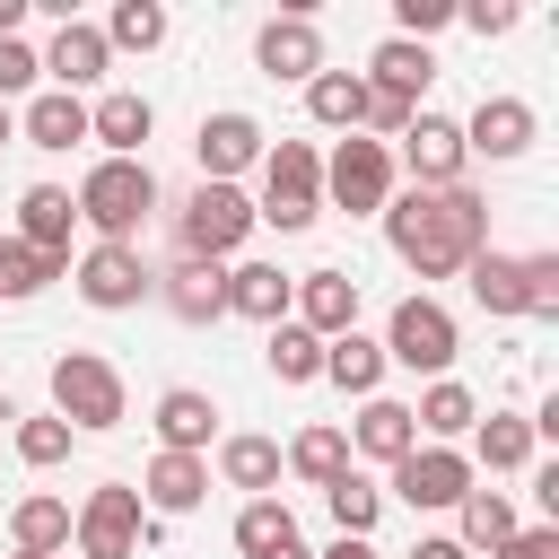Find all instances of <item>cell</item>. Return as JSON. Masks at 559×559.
I'll return each mask as SVG.
<instances>
[{
    "instance_id": "6da1fadb",
    "label": "cell",
    "mask_w": 559,
    "mask_h": 559,
    "mask_svg": "<svg viewBox=\"0 0 559 559\" xmlns=\"http://www.w3.org/2000/svg\"><path fill=\"white\" fill-rule=\"evenodd\" d=\"M384 245L402 271L419 280H463V262L489 245V201L472 183H445V192H393L384 210Z\"/></svg>"
},
{
    "instance_id": "7a4b0ae2",
    "label": "cell",
    "mask_w": 559,
    "mask_h": 559,
    "mask_svg": "<svg viewBox=\"0 0 559 559\" xmlns=\"http://www.w3.org/2000/svg\"><path fill=\"white\" fill-rule=\"evenodd\" d=\"M472 297L498 314V323H559V253H498L480 245L463 262Z\"/></svg>"
},
{
    "instance_id": "3957f363",
    "label": "cell",
    "mask_w": 559,
    "mask_h": 559,
    "mask_svg": "<svg viewBox=\"0 0 559 559\" xmlns=\"http://www.w3.org/2000/svg\"><path fill=\"white\" fill-rule=\"evenodd\" d=\"M70 210H79V227H96V245H140V227H148V210H157L148 157H96V166L79 175Z\"/></svg>"
},
{
    "instance_id": "277c9868",
    "label": "cell",
    "mask_w": 559,
    "mask_h": 559,
    "mask_svg": "<svg viewBox=\"0 0 559 559\" xmlns=\"http://www.w3.org/2000/svg\"><path fill=\"white\" fill-rule=\"evenodd\" d=\"M314 218H323V148H314V140H271V148H262V201H253V227L306 236Z\"/></svg>"
},
{
    "instance_id": "5b68a950",
    "label": "cell",
    "mask_w": 559,
    "mask_h": 559,
    "mask_svg": "<svg viewBox=\"0 0 559 559\" xmlns=\"http://www.w3.org/2000/svg\"><path fill=\"white\" fill-rule=\"evenodd\" d=\"M52 419H70V437H105V428H122V419H131V384H122V367L96 358V349H61V358H52Z\"/></svg>"
},
{
    "instance_id": "8992f818",
    "label": "cell",
    "mask_w": 559,
    "mask_h": 559,
    "mask_svg": "<svg viewBox=\"0 0 559 559\" xmlns=\"http://www.w3.org/2000/svg\"><path fill=\"white\" fill-rule=\"evenodd\" d=\"M245 236H253V201L236 183H192L183 192V210H175L183 262H245Z\"/></svg>"
},
{
    "instance_id": "52a82bcc",
    "label": "cell",
    "mask_w": 559,
    "mask_h": 559,
    "mask_svg": "<svg viewBox=\"0 0 559 559\" xmlns=\"http://www.w3.org/2000/svg\"><path fill=\"white\" fill-rule=\"evenodd\" d=\"M148 533H157V515L140 507L131 480H96V489L70 507V542H79V559H140Z\"/></svg>"
},
{
    "instance_id": "ba28073f",
    "label": "cell",
    "mask_w": 559,
    "mask_h": 559,
    "mask_svg": "<svg viewBox=\"0 0 559 559\" xmlns=\"http://www.w3.org/2000/svg\"><path fill=\"white\" fill-rule=\"evenodd\" d=\"M454 349H463V332H454V314L419 288V297H402L393 314H384V367H411V376H445L454 367Z\"/></svg>"
},
{
    "instance_id": "9c48e42d",
    "label": "cell",
    "mask_w": 559,
    "mask_h": 559,
    "mask_svg": "<svg viewBox=\"0 0 559 559\" xmlns=\"http://www.w3.org/2000/svg\"><path fill=\"white\" fill-rule=\"evenodd\" d=\"M323 201L349 210V218H376V210L393 201V148L367 140V131L332 140V157H323Z\"/></svg>"
},
{
    "instance_id": "30bf717a",
    "label": "cell",
    "mask_w": 559,
    "mask_h": 559,
    "mask_svg": "<svg viewBox=\"0 0 559 559\" xmlns=\"http://www.w3.org/2000/svg\"><path fill=\"white\" fill-rule=\"evenodd\" d=\"M70 280H79V297H87L96 314H131L140 297H157V271H148L140 245H87V253L70 262Z\"/></svg>"
},
{
    "instance_id": "8fae6325",
    "label": "cell",
    "mask_w": 559,
    "mask_h": 559,
    "mask_svg": "<svg viewBox=\"0 0 559 559\" xmlns=\"http://www.w3.org/2000/svg\"><path fill=\"white\" fill-rule=\"evenodd\" d=\"M480 472H472V454L463 445H411L402 463H393V498L411 507V515H437V507H463V489H472Z\"/></svg>"
},
{
    "instance_id": "7c38bea8",
    "label": "cell",
    "mask_w": 559,
    "mask_h": 559,
    "mask_svg": "<svg viewBox=\"0 0 559 559\" xmlns=\"http://www.w3.org/2000/svg\"><path fill=\"white\" fill-rule=\"evenodd\" d=\"M262 148H271V131H262L245 105H218V114H201V131H192L201 183H236L245 166H262Z\"/></svg>"
},
{
    "instance_id": "4fadbf2b",
    "label": "cell",
    "mask_w": 559,
    "mask_h": 559,
    "mask_svg": "<svg viewBox=\"0 0 559 559\" xmlns=\"http://www.w3.org/2000/svg\"><path fill=\"white\" fill-rule=\"evenodd\" d=\"M402 166H411V192H445V183H463V166H472L463 122L419 105V114H411V131H402Z\"/></svg>"
},
{
    "instance_id": "5bb4252c",
    "label": "cell",
    "mask_w": 559,
    "mask_h": 559,
    "mask_svg": "<svg viewBox=\"0 0 559 559\" xmlns=\"http://www.w3.org/2000/svg\"><path fill=\"white\" fill-rule=\"evenodd\" d=\"M533 140H542V114H533L524 96H480V105L463 114V148L489 157V166H515Z\"/></svg>"
},
{
    "instance_id": "9a60e30c",
    "label": "cell",
    "mask_w": 559,
    "mask_h": 559,
    "mask_svg": "<svg viewBox=\"0 0 559 559\" xmlns=\"http://www.w3.org/2000/svg\"><path fill=\"white\" fill-rule=\"evenodd\" d=\"M253 70H262V79H288V87H306V79L323 70V35H314V17H306V9L262 17V35H253Z\"/></svg>"
},
{
    "instance_id": "2e32d148",
    "label": "cell",
    "mask_w": 559,
    "mask_h": 559,
    "mask_svg": "<svg viewBox=\"0 0 559 559\" xmlns=\"http://www.w3.org/2000/svg\"><path fill=\"white\" fill-rule=\"evenodd\" d=\"M288 323H306L314 341L332 332H358V271H297V297H288Z\"/></svg>"
},
{
    "instance_id": "e0dca14e",
    "label": "cell",
    "mask_w": 559,
    "mask_h": 559,
    "mask_svg": "<svg viewBox=\"0 0 559 559\" xmlns=\"http://www.w3.org/2000/svg\"><path fill=\"white\" fill-rule=\"evenodd\" d=\"M35 61H44V79H52L61 96H79V87H96V79L114 70V52H105V35H96L87 17H61V26H52V44H44Z\"/></svg>"
},
{
    "instance_id": "ac0fdd59",
    "label": "cell",
    "mask_w": 559,
    "mask_h": 559,
    "mask_svg": "<svg viewBox=\"0 0 559 559\" xmlns=\"http://www.w3.org/2000/svg\"><path fill=\"white\" fill-rule=\"evenodd\" d=\"M148 131H157V105H148L140 87H105V96L87 105V140H96L105 157H140Z\"/></svg>"
},
{
    "instance_id": "d6986e66",
    "label": "cell",
    "mask_w": 559,
    "mask_h": 559,
    "mask_svg": "<svg viewBox=\"0 0 559 559\" xmlns=\"http://www.w3.org/2000/svg\"><path fill=\"white\" fill-rule=\"evenodd\" d=\"M148 428H157V454H210L218 402H210L201 384H166V393H157V411H148Z\"/></svg>"
},
{
    "instance_id": "ffe728a7",
    "label": "cell",
    "mask_w": 559,
    "mask_h": 559,
    "mask_svg": "<svg viewBox=\"0 0 559 559\" xmlns=\"http://www.w3.org/2000/svg\"><path fill=\"white\" fill-rule=\"evenodd\" d=\"M341 437H349V454H367V463H384V472H393V463L419 445L411 402H393V393H367V402H358V419H349Z\"/></svg>"
},
{
    "instance_id": "44dd1931",
    "label": "cell",
    "mask_w": 559,
    "mask_h": 559,
    "mask_svg": "<svg viewBox=\"0 0 559 559\" xmlns=\"http://www.w3.org/2000/svg\"><path fill=\"white\" fill-rule=\"evenodd\" d=\"M157 297H166L175 323H218L227 314V262H183L175 253V271H157Z\"/></svg>"
},
{
    "instance_id": "7402d4cb",
    "label": "cell",
    "mask_w": 559,
    "mask_h": 559,
    "mask_svg": "<svg viewBox=\"0 0 559 559\" xmlns=\"http://www.w3.org/2000/svg\"><path fill=\"white\" fill-rule=\"evenodd\" d=\"M288 297H297V280L280 262H227V314L271 332V323H288Z\"/></svg>"
},
{
    "instance_id": "603a6c76",
    "label": "cell",
    "mask_w": 559,
    "mask_h": 559,
    "mask_svg": "<svg viewBox=\"0 0 559 559\" xmlns=\"http://www.w3.org/2000/svg\"><path fill=\"white\" fill-rule=\"evenodd\" d=\"M210 498V454H157L140 472V507L148 515H192Z\"/></svg>"
},
{
    "instance_id": "cb8c5ba5",
    "label": "cell",
    "mask_w": 559,
    "mask_h": 559,
    "mask_svg": "<svg viewBox=\"0 0 559 559\" xmlns=\"http://www.w3.org/2000/svg\"><path fill=\"white\" fill-rule=\"evenodd\" d=\"M376 96H402V105H419L428 96V79H437V52L428 44H402V35H384L376 52H367V70H358Z\"/></svg>"
},
{
    "instance_id": "d4e9b609",
    "label": "cell",
    "mask_w": 559,
    "mask_h": 559,
    "mask_svg": "<svg viewBox=\"0 0 559 559\" xmlns=\"http://www.w3.org/2000/svg\"><path fill=\"white\" fill-rule=\"evenodd\" d=\"M472 419H480V393H472L463 376H437V384L411 402V428H419V445H454V437H472Z\"/></svg>"
},
{
    "instance_id": "484cf974",
    "label": "cell",
    "mask_w": 559,
    "mask_h": 559,
    "mask_svg": "<svg viewBox=\"0 0 559 559\" xmlns=\"http://www.w3.org/2000/svg\"><path fill=\"white\" fill-rule=\"evenodd\" d=\"M533 445H542V437H533L524 411H480V419H472V472H489V480H498V472H524Z\"/></svg>"
},
{
    "instance_id": "4316f807",
    "label": "cell",
    "mask_w": 559,
    "mask_h": 559,
    "mask_svg": "<svg viewBox=\"0 0 559 559\" xmlns=\"http://www.w3.org/2000/svg\"><path fill=\"white\" fill-rule=\"evenodd\" d=\"M70 227H79V210H70V192H61V183H26V192H17V245H35V253H61V262H70Z\"/></svg>"
},
{
    "instance_id": "83f0119b",
    "label": "cell",
    "mask_w": 559,
    "mask_h": 559,
    "mask_svg": "<svg viewBox=\"0 0 559 559\" xmlns=\"http://www.w3.org/2000/svg\"><path fill=\"white\" fill-rule=\"evenodd\" d=\"M306 114H314V131H341V140H349V131L367 122V79L323 61V70L306 79Z\"/></svg>"
},
{
    "instance_id": "f1b7e54d",
    "label": "cell",
    "mask_w": 559,
    "mask_h": 559,
    "mask_svg": "<svg viewBox=\"0 0 559 559\" xmlns=\"http://www.w3.org/2000/svg\"><path fill=\"white\" fill-rule=\"evenodd\" d=\"M323 384H341V393H384V341L376 332H332L323 341Z\"/></svg>"
},
{
    "instance_id": "f546056e",
    "label": "cell",
    "mask_w": 559,
    "mask_h": 559,
    "mask_svg": "<svg viewBox=\"0 0 559 559\" xmlns=\"http://www.w3.org/2000/svg\"><path fill=\"white\" fill-rule=\"evenodd\" d=\"M17 131H26V148H79L87 140V105L61 96V87H35L26 114H17Z\"/></svg>"
},
{
    "instance_id": "4dcf8cb0",
    "label": "cell",
    "mask_w": 559,
    "mask_h": 559,
    "mask_svg": "<svg viewBox=\"0 0 559 559\" xmlns=\"http://www.w3.org/2000/svg\"><path fill=\"white\" fill-rule=\"evenodd\" d=\"M9 542L35 550V559H61V550H70V498H44V489L17 498V507H9Z\"/></svg>"
},
{
    "instance_id": "1f68e13d",
    "label": "cell",
    "mask_w": 559,
    "mask_h": 559,
    "mask_svg": "<svg viewBox=\"0 0 559 559\" xmlns=\"http://www.w3.org/2000/svg\"><path fill=\"white\" fill-rule=\"evenodd\" d=\"M280 463H288L306 489H323V480H341V472H349V437H341L332 419H314V428H297V437H288V454H280Z\"/></svg>"
},
{
    "instance_id": "d6a6232c",
    "label": "cell",
    "mask_w": 559,
    "mask_h": 559,
    "mask_svg": "<svg viewBox=\"0 0 559 559\" xmlns=\"http://www.w3.org/2000/svg\"><path fill=\"white\" fill-rule=\"evenodd\" d=\"M218 480H227V489H245V498H271V489H280V445H271V437H253V428H245V437H227V445H218Z\"/></svg>"
},
{
    "instance_id": "836d02e7",
    "label": "cell",
    "mask_w": 559,
    "mask_h": 559,
    "mask_svg": "<svg viewBox=\"0 0 559 559\" xmlns=\"http://www.w3.org/2000/svg\"><path fill=\"white\" fill-rule=\"evenodd\" d=\"M454 515H463V533H454L463 550H498V542L524 524V515H515V498H507V489H480V480L463 489V507H454Z\"/></svg>"
},
{
    "instance_id": "e575fe53",
    "label": "cell",
    "mask_w": 559,
    "mask_h": 559,
    "mask_svg": "<svg viewBox=\"0 0 559 559\" xmlns=\"http://www.w3.org/2000/svg\"><path fill=\"white\" fill-rule=\"evenodd\" d=\"M288 542H297L288 498H245V507H236V550H245V559H280Z\"/></svg>"
},
{
    "instance_id": "d590c367",
    "label": "cell",
    "mask_w": 559,
    "mask_h": 559,
    "mask_svg": "<svg viewBox=\"0 0 559 559\" xmlns=\"http://www.w3.org/2000/svg\"><path fill=\"white\" fill-rule=\"evenodd\" d=\"M96 35H105V52H157V44L175 35V17H166L157 0H114V17H105Z\"/></svg>"
},
{
    "instance_id": "8d00e7d4",
    "label": "cell",
    "mask_w": 559,
    "mask_h": 559,
    "mask_svg": "<svg viewBox=\"0 0 559 559\" xmlns=\"http://www.w3.org/2000/svg\"><path fill=\"white\" fill-rule=\"evenodd\" d=\"M323 507H332V524H341L349 542H367V533H376V515H384V489H376V480L349 463L341 480H323Z\"/></svg>"
},
{
    "instance_id": "74e56055",
    "label": "cell",
    "mask_w": 559,
    "mask_h": 559,
    "mask_svg": "<svg viewBox=\"0 0 559 559\" xmlns=\"http://www.w3.org/2000/svg\"><path fill=\"white\" fill-rule=\"evenodd\" d=\"M262 367H271L280 384H314V376H323V341H314L306 323H271V341H262Z\"/></svg>"
},
{
    "instance_id": "f35d334b",
    "label": "cell",
    "mask_w": 559,
    "mask_h": 559,
    "mask_svg": "<svg viewBox=\"0 0 559 559\" xmlns=\"http://www.w3.org/2000/svg\"><path fill=\"white\" fill-rule=\"evenodd\" d=\"M52 280H70V262H61V253H35V245L0 236V297H44Z\"/></svg>"
},
{
    "instance_id": "ab89813d",
    "label": "cell",
    "mask_w": 559,
    "mask_h": 559,
    "mask_svg": "<svg viewBox=\"0 0 559 559\" xmlns=\"http://www.w3.org/2000/svg\"><path fill=\"white\" fill-rule=\"evenodd\" d=\"M9 437H17V463H26V472H52V463H70V419H52V411L17 419Z\"/></svg>"
},
{
    "instance_id": "60d3db41",
    "label": "cell",
    "mask_w": 559,
    "mask_h": 559,
    "mask_svg": "<svg viewBox=\"0 0 559 559\" xmlns=\"http://www.w3.org/2000/svg\"><path fill=\"white\" fill-rule=\"evenodd\" d=\"M454 26V0H393V35L402 44H428V35H445Z\"/></svg>"
},
{
    "instance_id": "b9f144b4",
    "label": "cell",
    "mask_w": 559,
    "mask_h": 559,
    "mask_svg": "<svg viewBox=\"0 0 559 559\" xmlns=\"http://www.w3.org/2000/svg\"><path fill=\"white\" fill-rule=\"evenodd\" d=\"M35 79H44V61H35V44H26V35H0V105H9V96H26Z\"/></svg>"
},
{
    "instance_id": "7bdbcfd3",
    "label": "cell",
    "mask_w": 559,
    "mask_h": 559,
    "mask_svg": "<svg viewBox=\"0 0 559 559\" xmlns=\"http://www.w3.org/2000/svg\"><path fill=\"white\" fill-rule=\"evenodd\" d=\"M489 559H559V524H515Z\"/></svg>"
},
{
    "instance_id": "ee69618b",
    "label": "cell",
    "mask_w": 559,
    "mask_h": 559,
    "mask_svg": "<svg viewBox=\"0 0 559 559\" xmlns=\"http://www.w3.org/2000/svg\"><path fill=\"white\" fill-rule=\"evenodd\" d=\"M454 17H463L472 35H507V26H515V0H472V9H454Z\"/></svg>"
},
{
    "instance_id": "f6af8a7d",
    "label": "cell",
    "mask_w": 559,
    "mask_h": 559,
    "mask_svg": "<svg viewBox=\"0 0 559 559\" xmlns=\"http://www.w3.org/2000/svg\"><path fill=\"white\" fill-rule=\"evenodd\" d=\"M402 559H472V550H463V542H454V533H419V542H411V550H402Z\"/></svg>"
},
{
    "instance_id": "bcb514c9",
    "label": "cell",
    "mask_w": 559,
    "mask_h": 559,
    "mask_svg": "<svg viewBox=\"0 0 559 559\" xmlns=\"http://www.w3.org/2000/svg\"><path fill=\"white\" fill-rule=\"evenodd\" d=\"M314 559H384V550H376V542H349V533H341V542H332V550H314Z\"/></svg>"
},
{
    "instance_id": "7dc6e473",
    "label": "cell",
    "mask_w": 559,
    "mask_h": 559,
    "mask_svg": "<svg viewBox=\"0 0 559 559\" xmlns=\"http://www.w3.org/2000/svg\"><path fill=\"white\" fill-rule=\"evenodd\" d=\"M9 140H17V114H9V105H0V148H9Z\"/></svg>"
},
{
    "instance_id": "c3c4849f",
    "label": "cell",
    "mask_w": 559,
    "mask_h": 559,
    "mask_svg": "<svg viewBox=\"0 0 559 559\" xmlns=\"http://www.w3.org/2000/svg\"><path fill=\"white\" fill-rule=\"evenodd\" d=\"M9 559H35V550H9Z\"/></svg>"
},
{
    "instance_id": "681fc988",
    "label": "cell",
    "mask_w": 559,
    "mask_h": 559,
    "mask_svg": "<svg viewBox=\"0 0 559 559\" xmlns=\"http://www.w3.org/2000/svg\"><path fill=\"white\" fill-rule=\"evenodd\" d=\"M0 419H17V411H9V402H0Z\"/></svg>"
}]
</instances>
